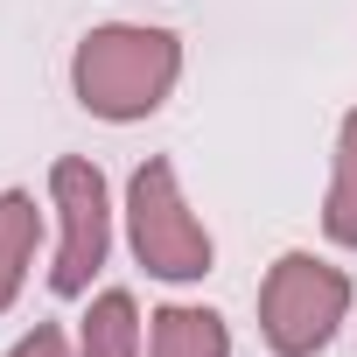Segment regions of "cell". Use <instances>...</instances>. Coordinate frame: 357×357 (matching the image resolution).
<instances>
[{
	"mask_svg": "<svg viewBox=\"0 0 357 357\" xmlns=\"http://www.w3.org/2000/svg\"><path fill=\"white\" fill-rule=\"evenodd\" d=\"M322 231L357 252V105L336 126V161H329V197H322Z\"/></svg>",
	"mask_w": 357,
	"mask_h": 357,
	"instance_id": "ba28073f",
	"label": "cell"
},
{
	"mask_svg": "<svg viewBox=\"0 0 357 357\" xmlns=\"http://www.w3.org/2000/svg\"><path fill=\"white\" fill-rule=\"evenodd\" d=\"M8 357H70V336H63L56 322H36V329H29V336L8 350Z\"/></svg>",
	"mask_w": 357,
	"mask_h": 357,
	"instance_id": "9c48e42d",
	"label": "cell"
},
{
	"mask_svg": "<svg viewBox=\"0 0 357 357\" xmlns=\"http://www.w3.org/2000/svg\"><path fill=\"white\" fill-rule=\"evenodd\" d=\"M147 357H231V329H225L218 308L168 301L147 329Z\"/></svg>",
	"mask_w": 357,
	"mask_h": 357,
	"instance_id": "5b68a950",
	"label": "cell"
},
{
	"mask_svg": "<svg viewBox=\"0 0 357 357\" xmlns=\"http://www.w3.org/2000/svg\"><path fill=\"white\" fill-rule=\"evenodd\" d=\"M175 77H183V36L175 29H147V22H105L70 56V91L105 126L154 119L168 105Z\"/></svg>",
	"mask_w": 357,
	"mask_h": 357,
	"instance_id": "6da1fadb",
	"label": "cell"
},
{
	"mask_svg": "<svg viewBox=\"0 0 357 357\" xmlns=\"http://www.w3.org/2000/svg\"><path fill=\"white\" fill-rule=\"evenodd\" d=\"M77 357H140V308L126 287L91 294V308L77 322Z\"/></svg>",
	"mask_w": 357,
	"mask_h": 357,
	"instance_id": "52a82bcc",
	"label": "cell"
},
{
	"mask_svg": "<svg viewBox=\"0 0 357 357\" xmlns=\"http://www.w3.org/2000/svg\"><path fill=\"white\" fill-rule=\"evenodd\" d=\"M50 204H56V266H50V294L77 301L91 294L105 252H112V197H105V175L84 154H63L50 168Z\"/></svg>",
	"mask_w": 357,
	"mask_h": 357,
	"instance_id": "277c9868",
	"label": "cell"
},
{
	"mask_svg": "<svg viewBox=\"0 0 357 357\" xmlns=\"http://www.w3.org/2000/svg\"><path fill=\"white\" fill-rule=\"evenodd\" d=\"M350 315V273L315 252H280L259 280V336L273 357H315Z\"/></svg>",
	"mask_w": 357,
	"mask_h": 357,
	"instance_id": "3957f363",
	"label": "cell"
},
{
	"mask_svg": "<svg viewBox=\"0 0 357 357\" xmlns=\"http://www.w3.org/2000/svg\"><path fill=\"white\" fill-rule=\"evenodd\" d=\"M36 238H43L36 197H29V190H0V315L22 301V280H29Z\"/></svg>",
	"mask_w": 357,
	"mask_h": 357,
	"instance_id": "8992f818",
	"label": "cell"
},
{
	"mask_svg": "<svg viewBox=\"0 0 357 357\" xmlns=\"http://www.w3.org/2000/svg\"><path fill=\"white\" fill-rule=\"evenodd\" d=\"M126 238H133V259L154 273V280H204L218 266V245L204 231V218L190 211L183 183H175V161L147 154L126 183Z\"/></svg>",
	"mask_w": 357,
	"mask_h": 357,
	"instance_id": "7a4b0ae2",
	"label": "cell"
}]
</instances>
